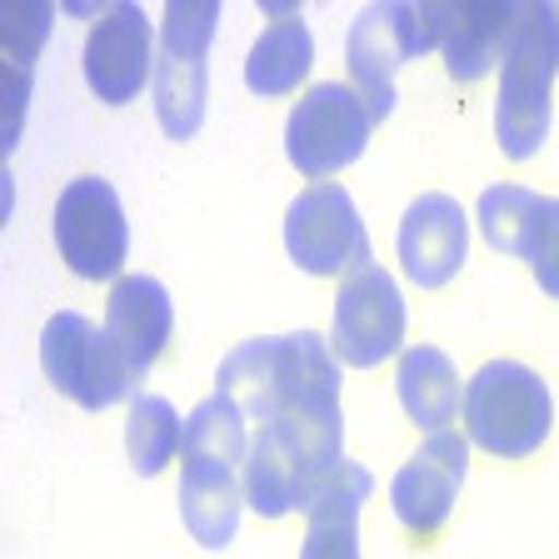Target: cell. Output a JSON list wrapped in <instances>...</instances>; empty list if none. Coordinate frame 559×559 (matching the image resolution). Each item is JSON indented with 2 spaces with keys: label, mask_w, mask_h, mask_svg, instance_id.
I'll use <instances>...</instances> for the list:
<instances>
[{
  "label": "cell",
  "mask_w": 559,
  "mask_h": 559,
  "mask_svg": "<svg viewBox=\"0 0 559 559\" xmlns=\"http://www.w3.org/2000/svg\"><path fill=\"white\" fill-rule=\"evenodd\" d=\"M345 460V419L340 405H305L265 419L250 435L245 454V504L260 520H285L295 510H310L335 465Z\"/></svg>",
  "instance_id": "1"
},
{
  "label": "cell",
  "mask_w": 559,
  "mask_h": 559,
  "mask_svg": "<svg viewBox=\"0 0 559 559\" xmlns=\"http://www.w3.org/2000/svg\"><path fill=\"white\" fill-rule=\"evenodd\" d=\"M215 390L235 400L245 415H255L260 425L285 409L340 405V355L320 330L260 335L225 355Z\"/></svg>",
  "instance_id": "2"
},
{
  "label": "cell",
  "mask_w": 559,
  "mask_h": 559,
  "mask_svg": "<svg viewBox=\"0 0 559 559\" xmlns=\"http://www.w3.org/2000/svg\"><path fill=\"white\" fill-rule=\"evenodd\" d=\"M559 75V11L545 0H520V25L500 60L495 95V140L510 160H530L549 140Z\"/></svg>",
  "instance_id": "3"
},
{
  "label": "cell",
  "mask_w": 559,
  "mask_h": 559,
  "mask_svg": "<svg viewBox=\"0 0 559 559\" xmlns=\"http://www.w3.org/2000/svg\"><path fill=\"white\" fill-rule=\"evenodd\" d=\"M465 440L495 460H530L549 440L555 395L524 360H489L465 384Z\"/></svg>",
  "instance_id": "4"
},
{
  "label": "cell",
  "mask_w": 559,
  "mask_h": 559,
  "mask_svg": "<svg viewBox=\"0 0 559 559\" xmlns=\"http://www.w3.org/2000/svg\"><path fill=\"white\" fill-rule=\"evenodd\" d=\"M215 25H221V0H170L165 5L160 60H155V120L170 140H190L205 126Z\"/></svg>",
  "instance_id": "5"
},
{
  "label": "cell",
  "mask_w": 559,
  "mask_h": 559,
  "mask_svg": "<svg viewBox=\"0 0 559 559\" xmlns=\"http://www.w3.org/2000/svg\"><path fill=\"white\" fill-rule=\"evenodd\" d=\"M370 130L374 116L355 95V85L314 81L285 120V151H290L295 170L310 175L314 186H325V175L360 160L365 145H370Z\"/></svg>",
  "instance_id": "6"
},
{
  "label": "cell",
  "mask_w": 559,
  "mask_h": 559,
  "mask_svg": "<svg viewBox=\"0 0 559 559\" xmlns=\"http://www.w3.org/2000/svg\"><path fill=\"white\" fill-rule=\"evenodd\" d=\"M435 50V35L419 15V5L405 0H380V5H365L345 35V66L355 95L370 105V116L384 120L395 110V70L405 60H419Z\"/></svg>",
  "instance_id": "7"
},
{
  "label": "cell",
  "mask_w": 559,
  "mask_h": 559,
  "mask_svg": "<svg viewBox=\"0 0 559 559\" xmlns=\"http://www.w3.org/2000/svg\"><path fill=\"white\" fill-rule=\"evenodd\" d=\"M40 370L66 400H75L81 409H110L120 400H130L135 374L126 370L116 340L105 335L95 320L75 310H60L40 330Z\"/></svg>",
  "instance_id": "8"
},
{
  "label": "cell",
  "mask_w": 559,
  "mask_h": 559,
  "mask_svg": "<svg viewBox=\"0 0 559 559\" xmlns=\"http://www.w3.org/2000/svg\"><path fill=\"white\" fill-rule=\"evenodd\" d=\"M56 250L70 275L81 280H120L130 255V221L116 186L100 175L70 180L56 200Z\"/></svg>",
  "instance_id": "9"
},
{
  "label": "cell",
  "mask_w": 559,
  "mask_h": 559,
  "mask_svg": "<svg viewBox=\"0 0 559 559\" xmlns=\"http://www.w3.org/2000/svg\"><path fill=\"white\" fill-rule=\"evenodd\" d=\"M285 250L305 275H355L370 265V230L345 186H310L285 210Z\"/></svg>",
  "instance_id": "10"
},
{
  "label": "cell",
  "mask_w": 559,
  "mask_h": 559,
  "mask_svg": "<svg viewBox=\"0 0 559 559\" xmlns=\"http://www.w3.org/2000/svg\"><path fill=\"white\" fill-rule=\"evenodd\" d=\"M409 325V305L400 295V280L380 265H365L340 285L335 295V345L340 365H355V370H370V365L390 360L405 340Z\"/></svg>",
  "instance_id": "11"
},
{
  "label": "cell",
  "mask_w": 559,
  "mask_h": 559,
  "mask_svg": "<svg viewBox=\"0 0 559 559\" xmlns=\"http://www.w3.org/2000/svg\"><path fill=\"white\" fill-rule=\"evenodd\" d=\"M479 235L500 255L530 260L539 290L559 300V200L530 186H489L479 195Z\"/></svg>",
  "instance_id": "12"
},
{
  "label": "cell",
  "mask_w": 559,
  "mask_h": 559,
  "mask_svg": "<svg viewBox=\"0 0 559 559\" xmlns=\"http://www.w3.org/2000/svg\"><path fill=\"white\" fill-rule=\"evenodd\" d=\"M85 81L105 105H130L155 85V25L135 0L105 5L85 35Z\"/></svg>",
  "instance_id": "13"
},
{
  "label": "cell",
  "mask_w": 559,
  "mask_h": 559,
  "mask_svg": "<svg viewBox=\"0 0 559 559\" xmlns=\"http://www.w3.org/2000/svg\"><path fill=\"white\" fill-rule=\"evenodd\" d=\"M469 475V440L454 430H435L425 435L415 454H409L400 475L390 479V504H395L400 524L409 535H435L450 520L460 489Z\"/></svg>",
  "instance_id": "14"
},
{
  "label": "cell",
  "mask_w": 559,
  "mask_h": 559,
  "mask_svg": "<svg viewBox=\"0 0 559 559\" xmlns=\"http://www.w3.org/2000/svg\"><path fill=\"white\" fill-rule=\"evenodd\" d=\"M419 15L444 50L450 81L475 85L495 60H504V46L520 25V0H430L419 5Z\"/></svg>",
  "instance_id": "15"
},
{
  "label": "cell",
  "mask_w": 559,
  "mask_h": 559,
  "mask_svg": "<svg viewBox=\"0 0 559 559\" xmlns=\"http://www.w3.org/2000/svg\"><path fill=\"white\" fill-rule=\"evenodd\" d=\"M395 250H400V270L415 285H425V290L450 285L469 255V221L460 210V200L444 195V190L409 200V210L400 215Z\"/></svg>",
  "instance_id": "16"
},
{
  "label": "cell",
  "mask_w": 559,
  "mask_h": 559,
  "mask_svg": "<svg viewBox=\"0 0 559 559\" xmlns=\"http://www.w3.org/2000/svg\"><path fill=\"white\" fill-rule=\"evenodd\" d=\"M175 300L155 275H120L105 295V335L116 340L126 370L135 384L151 374V365L170 349Z\"/></svg>",
  "instance_id": "17"
},
{
  "label": "cell",
  "mask_w": 559,
  "mask_h": 559,
  "mask_svg": "<svg viewBox=\"0 0 559 559\" xmlns=\"http://www.w3.org/2000/svg\"><path fill=\"white\" fill-rule=\"evenodd\" d=\"M370 469L360 460H340L335 475L310 500L300 559H360V510L370 500Z\"/></svg>",
  "instance_id": "18"
},
{
  "label": "cell",
  "mask_w": 559,
  "mask_h": 559,
  "mask_svg": "<svg viewBox=\"0 0 559 559\" xmlns=\"http://www.w3.org/2000/svg\"><path fill=\"white\" fill-rule=\"evenodd\" d=\"M270 25L255 35L250 46V60H245V85L255 95H285L310 75L314 66V40L310 25H305L300 5H265Z\"/></svg>",
  "instance_id": "19"
},
{
  "label": "cell",
  "mask_w": 559,
  "mask_h": 559,
  "mask_svg": "<svg viewBox=\"0 0 559 559\" xmlns=\"http://www.w3.org/2000/svg\"><path fill=\"white\" fill-rule=\"evenodd\" d=\"M395 395L405 405V415L415 419L425 435L450 430V419L465 405V384H460V370L444 349L435 345H409L400 355V374H395Z\"/></svg>",
  "instance_id": "20"
},
{
  "label": "cell",
  "mask_w": 559,
  "mask_h": 559,
  "mask_svg": "<svg viewBox=\"0 0 559 559\" xmlns=\"http://www.w3.org/2000/svg\"><path fill=\"white\" fill-rule=\"evenodd\" d=\"M240 475H235V465H205V460H195V465H186V475H180V514H186V530L195 545L205 549H225L235 539V530H240Z\"/></svg>",
  "instance_id": "21"
},
{
  "label": "cell",
  "mask_w": 559,
  "mask_h": 559,
  "mask_svg": "<svg viewBox=\"0 0 559 559\" xmlns=\"http://www.w3.org/2000/svg\"><path fill=\"white\" fill-rule=\"evenodd\" d=\"M245 454H250V430H245V409L235 400H225L221 390L210 400H200L186 419V440H180V460L195 465H235L245 469Z\"/></svg>",
  "instance_id": "22"
},
{
  "label": "cell",
  "mask_w": 559,
  "mask_h": 559,
  "mask_svg": "<svg viewBox=\"0 0 559 559\" xmlns=\"http://www.w3.org/2000/svg\"><path fill=\"white\" fill-rule=\"evenodd\" d=\"M186 440V419L175 415V405L165 395H135L126 415V450H130V469L145 479H155Z\"/></svg>",
  "instance_id": "23"
},
{
  "label": "cell",
  "mask_w": 559,
  "mask_h": 559,
  "mask_svg": "<svg viewBox=\"0 0 559 559\" xmlns=\"http://www.w3.org/2000/svg\"><path fill=\"white\" fill-rule=\"evenodd\" d=\"M50 21H56V11H50L46 0H40V5H15V11H11V81H15V105H11V145H15V135H21L25 95H31V60L40 56V46H46Z\"/></svg>",
  "instance_id": "24"
}]
</instances>
